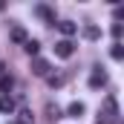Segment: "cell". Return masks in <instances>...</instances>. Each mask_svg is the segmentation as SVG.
Wrapping results in <instances>:
<instances>
[{"instance_id":"6da1fadb","label":"cell","mask_w":124,"mask_h":124,"mask_svg":"<svg viewBox=\"0 0 124 124\" xmlns=\"http://www.w3.org/2000/svg\"><path fill=\"white\" fill-rule=\"evenodd\" d=\"M116 121H118V101H116V95H107L104 110L98 116V124H116Z\"/></svg>"},{"instance_id":"7a4b0ae2","label":"cell","mask_w":124,"mask_h":124,"mask_svg":"<svg viewBox=\"0 0 124 124\" xmlns=\"http://www.w3.org/2000/svg\"><path fill=\"white\" fill-rule=\"evenodd\" d=\"M72 52H75V43H72V40L63 38V40L55 43V55H58V58H72Z\"/></svg>"},{"instance_id":"3957f363","label":"cell","mask_w":124,"mask_h":124,"mask_svg":"<svg viewBox=\"0 0 124 124\" xmlns=\"http://www.w3.org/2000/svg\"><path fill=\"white\" fill-rule=\"evenodd\" d=\"M49 61H43V58H32V75H38V78H46L49 75Z\"/></svg>"},{"instance_id":"277c9868","label":"cell","mask_w":124,"mask_h":124,"mask_svg":"<svg viewBox=\"0 0 124 124\" xmlns=\"http://www.w3.org/2000/svg\"><path fill=\"white\" fill-rule=\"evenodd\" d=\"M104 84H107V72H104V69H93V75H90V87L98 90V87H104Z\"/></svg>"},{"instance_id":"5b68a950","label":"cell","mask_w":124,"mask_h":124,"mask_svg":"<svg viewBox=\"0 0 124 124\" xmlns=\"http://www.w3.org/2000/svg\"><path fill=\"white\" fill-rule=\"evenodd\" d=\"M58 29H61L63 35H66V40H69V38H72V35L78 32V26H75L72 20H61V23H58Z\"/></svg>"},{"instance_id":"8992f818","label":"cell","mask_w":124,"mask_h":124,"mask_svg":"<svg viewBox=\"0 0 124 124\" xmlns=\"http://www.w3.org/2000/svg\"><path fill=\"white\" fill-rule=\"evenodd\" d=\"M9 35H12V40H15V43H26V40H29V38H26V29H23V26H15V29L9 32Z\"/></svg>"},{"instance_id":"52a82bcc","label":"cell","mask_w":124,"mask_h":124,"mask_svg":"<svg viewBox=\"0 0 124 124\" xmlns=\"http://www.w3.org/2000/svg\"><path fill=\"white\" fill-rule=\"evenodd\" d=\"M84 38H87V40H98V38H101V29L93 26V23H87V26H84Z\"/></svg>"},{"instance_id":"ba28073f","label":"cell","mask_w":124,"mask_h":124,"mask_svg":"<svg viewBox=\"0 0 124 124\" xmlns=\"http://www.w3.org/2000/svg\"><path fill=\"white\" fill-rule=\"evenodd\" d=\"M84 110H87V107H84V104H81V101H72V104H69V110H66V113H69V116H72V118H81V116H84Z\"/></svg>"},{"instance_id":"9c48e42d","label":"cell","mask_w":124,"mask_h":124,"mask_svg":"<svg viewBox=\"0 0 124 124\" xmlns=\"http://www.w3.org/2000/svg\"><path fill=\"white\" fill-rule=\"evenodd\" d=\"M0 113H9V116L15 113V101H12L9 95H3V98H0Z\"/></svg>"},{"instance_id":"30bf717a","label":"cell","mask_w":124,"mask_h":124,"mask_svg":"<svg viewBox=\"0 0 124 124\" xmlns=\"http://www.w3.org/2000/svg\"><path fill=\"white\" fill-rule=\"evenodd\" d=\"M23 49H26V52H29L32 58H38V52H40V43H38V40H32V38H29V40H26V43H23Z\"/></svg>"},{"instance_id":"8fae6325","label":"cell","mask_w":124,"mask_h":124,"mask_svg":"<svg viewBox=\"0 0 124 124\" xmlns=\"http://www.w3.org/2000/svg\"><path fill=\"white\" fill-rule=\"evenodd\" d=\"M38 15H40L43 20H49V23H55V12H52L49 6H38Z\"/></svg>"},{"instance_id":"7c38bea8","label":"cell","mask_w":124,"mask_h":124,"mask_svg":"<svg viewBox=\"0 0 124 124\" xmlns=\"http://www.w3.org/2000/svg\"><path fill=\"white\" fill-rule=\"evenodd\" d=\"M46 118H49V121H58V118H61L58 104H46Z\"/></svg>"},{"instance_id":"4fadbf2b","label":"cell","mask_w":124,"mask_h":124,"mask_svg":"<svg viewBox=\"0 0 124 124\" xmlns=\"http://www.w3.org/2000/svg\"><path fill=\"white\" fill-rule=\"evenodd\" d=\"M46 81H49V87H61L66 81V75H46Z\"/></svg>"},{"instance_id":"5bb4252c","label":"cell","mask_w":124,"mask_h":124,"mask_svg":"<svg viewBox=\"0 0 124 124\" xmlns=\"http://www.w3.org/2000/svg\"><path fill=\"white\" fill-rule=\"evenodd\" d=\"M110 55H113L116 61H121V58H124V46H121V43H113V49H110Z\"/></svg>"},{"instance_id":"9a60e30c","label":"cell","mask_w":124,"mask_h":124,"mask_svg":"<svg viewBox=\"0 0 124 124\" xmlns=\"http://www.w3.org/2000/svg\"><path fill=\"white\" fill-rule=\"evenodd\" d=\"M20 124H35V116H32V110H20Z\"/></svg>"},{"instance_id":"2e32d148","label":"cell","mask_w":124,"mask_h":124,"mask_svg":"<svg viewBox=\"0 0 124 124\" xmlns=\"http://www.w3.org/2000/svg\"><path fill=\"white\" fill-rule=\"evenodd\" d=\"M12 84H15V81H12V75H3V78H0V90H3V93H6V90H12Z\"/></svg>"},{"instance_id":"e0dca14e","label":"cell","mask_w":124,"mask_h":124,"mask_svg":"<svg viewBox=\"0 0 124 124\" xmlns=\"http://www.w3.org/2000/svg\"><path fill=\"white\" fill-rule=\"evenodd\" d=\"M121 32H124L121 23H113V38H121Z\"/></svg>"},{"instance_id":"ac0fdd59","label":"cell","mask_w":124,"mask_h":124,"mask_svg":"<svg viewBox=\"0 0 124 124\" xmlns=\"http://www.w3.org/2000/svg\"><path fill=\"white\" fill-rule=\"evenodd\" d=\"M3 69H6V66H3V63H0V72H3Z\"/></svg>"}]
</instances>
